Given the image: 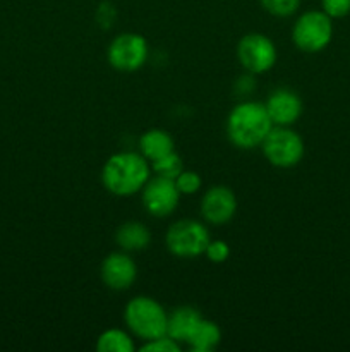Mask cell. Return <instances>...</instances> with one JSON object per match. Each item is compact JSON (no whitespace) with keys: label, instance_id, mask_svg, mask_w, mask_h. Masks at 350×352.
<instances>
[{"label":"cell","instance_id":"cell-14","mask_svg":"<svg viewBox=\"0 0 350 352\" xmlns=\"http://www.w3.org/2000/svg\"><path fill=\"white\" fill-rule=\"evenodd\" d=\"M139 150L141 155L151 164V162L174 151V140L163 129H148L139 138Z\"/></svg>","mask_w":350,"mask_h":352},{"label":"cell","instance_id":"cell-2","mask_svg":"<svg viewBox=\"0 0 350 352\" xmlns=\"http://www.w3.org/2000/svg\"><path fill=\"white\" fill-rule=\"evenodd\" d=\"M273 126L264 103L242 102L226 117V136L240 150H254L263 144Z\"/></svg>","mask_w":350,"mask_h":352},{"label":"cell","instance_id":"cell-22","mask_svg":"<svg viewBox=\"0 0 350 352\" xmlns=\"http://www.w3.org/2000/svg\"><path fill=\"white\" fill-rule=\"evenodd\" d=\"M321 10L331 19H342L350 14V0H321Z\"/></svg>","mask_w":350,"mask_h":352},{"label":"cell","instance_id":"cell-5","mask_svg":"<svg viewBox=\"0 0 350 352\" xmlns=\"http://www.w3.org/2000/svg\"><path fill=\"white\" fill-rule=\"evenodd\" d=\"M263 153L271 165L280 168L295 167L304 158V140L290 126H273L264 138Z\"/></svg>","mask_w":350,"mask_h":352},{"label":"cell","instance_id":"cell-6","mask_svg":"<svg viewBox=\"0 0 350 352\" xmlns=\"http://www.w3.org/2000/svg\"><path fill=\"white\" fill-rule=\"evenodd\" d=\"M167 248L177 258H198L205 254L208 248L209 237L208 229L198 220H178L172 223L168 229Z\"/></svg>","mask_w":350,"mask_h":352},{"label":"cell","instance_id":"cell-18","mask_svg":"<svg viewBox=\"0 0 350 352\" xmlns=\"http://www.w3.org/2000/svg\"><path fill=\"white\" fill-rule=\"evenodd\" d=\"M151 170L154 172L160 177H167V179H174L184 170V164H182V158L177 151H170L165 157L158 158V160L151 162Z\"/></svg>","mask_w":350,"mask_h":352},{"label":"cell","instance_id":"cell-15","mask_svg":"<svg viewBox=\"0 0 350 352\" xmlns=\"http://www.w3.org/2000/svg\"><path fill=\"white\" fill-rule=\"evenodd\" d=\"M115 241L124 251H141L150 246L151 232L141 222H126L117 229Z\"/></svg>","mask_w":350,"mask_h":352},{"label":"cell","instance_id":"cell-7","mask_svg":"<svg viewBox=\"0 0 350 352\" xmlns=\"http://www.w3.org/2000/svg\"><path fill=\"white\" fill-rule=\"evenodd\" d=\"M277 47L263 33H249L237 45V58L249 74H263L277 64Z\"/></svg>","mask_w":350,"mask_h":352},{"label":"cell","instance_id":"cell-23","mask_svg":"<svg viewBox=\"0 0 350 352\" xmlns=\"http://www.w3.org/2000/svg\"><path fill=\"white\" fill-rule=\"evenodd\" d=\"M205 254L209 261H213V263H223V261L229 260L230 248L225 241H209Z\"/></svg>","mask_w":350,"mask_h":352},{"label":"cell","instance_id":"cell-8","mask_svg":"<svg viewBox=\"0 0 350 352\" xmlns=\"http://www.w3.org/2000/svg\"><path fill=\"white\" fill-rule=\"evenodd\" d=\"M148 54H150L148 41L137 33L119 34L117 38H113L106 50L110 65L122 72H132L143 67Z\"/></svg>","mask_w":350,"mask_h":352},{"label":"cell","instance_id":"cell-20","mask_svg":"<svg viewBox=\"0 0 350 352\" xmlns=\"http://www.w3.org/2000/svg\"><path fill=\"white\" fill-rule=\"evenodd\" d=\"M201 177L194 170H182L175 177V186L180 191V195H194V192H198L201 189Z\"/></svg>","mask_w":350,"mask_h":352},{"label":"cell","instance_id":"cell-3","mask_svg":"<svg viewBox=\"0 0 350 352\" xmlns=\"http://www.w3.org/2000/svg\"><path fill=\"white\" fill-rule=\"evenodd\" d=\"M124 320L127 329L144 342L167 336L168 313L160 302L148 296H137L130 299L124 311Z\"/></svg>","mask_w":350,"mask_h":352},{"label":"cell","instance_id":"cell-11","mask_svg":"<svg viewBox=\"0 0 350 352\" xmlns=\"http://www.w3.org/2000/svg\"><path fill=\"white\" fill-rule=\"evenodd\" d=\"M102 280L113 291H126L137 277V265L127 253H112L102 263Z\"/></svg>","mask_w":350,"mask_h":352},{"label":"cell","instance_id":"cell-4","mask_svg":"<svg viewBox=\"0 0 350 352\" xmlns=\"http://www.w3.org/2000/svg\"><path fill=\"white\" fill-rule=\"evenodd\" d=\"M331 17L323 10H307L301 14L292 28V40L299 50L305 54H318L325 50L333 38Z\"/></svg>","mask_w":350,"mask_h":352},{"label":"cell","instance_id":"cell-21","mask_svg":"<svg viewBox=\"0 0 350 352\" xmlns=\"http://www.w3.org/2000/svg\"><path fill=\"white\" fill-rule=\"evenodd\" d=\"M143 352H178L180 351V342H177L175 339H172L170 336H161L156 339H151L144 342V346L141 347Z\"/></svg>","mask_w":350,"mask_h":352},{"label":"cell","instance_id":"cell-1","mask_svg":"<svg viewBox=\"0 0 350 352\" xmlns=\"http://www.w3.org/2000/svg\"><path fill=\"white\" fill-rule=\"evenodd\" d=\"M150 177V162L134 151H120L112 155L102 170L103 186L115 196L136 195L144 188Z\"/></svg>","mask_w":350,"mask_h":352},{"label":"cell","instance_id":"cell-12","mask_svg":"<svg viewBox=\"0 0 350 352\" xmlns=\"http://www.w3.org/2000/svg\"><path fill=\"white\" fill-rule=\"evenodd\" d=\"M264 107L275 126H292L301 119L302 109H304L301 96L287 88L275 89L268 96Z\"/></svg>","mask_w":350,"mask_h":352},{"label":"cell","instance_id":"cell-17","mask_svg":"<svg viewBox=\"0 0 350 352\" xmlns=\"http://www.w3.org/2000/svg\"><path fill=\"white\" fill-rule=\"evenodd\" d=\"M100 352H132L134 340L127 332L120 329H108L96 340Z\"/></svg>","mask_w":350,"mask_h":352},{"label":"cell","instance_id":"cell-19","mask_svg":"<svg viewBox=\"0 0 350 352\" xmlns=\"http://www.w3.org/2000/svg\"><path fill=\"white\" fill-rule=\"evenodd\" d=\"M261 6L271 16L288 17L297 12L301 0H261Z\"/></svg>","mask_w":350,"mask_h":352},{"label":"cell","instance_id":"cell-9","mask_svg":"<svg viewBox=\"0 0 350 352\" xmlns=\"http://www.w3.org/2000/svg\"><path fill=\"white\" fill-rule=\"evenodd\" d=\"M143 205L153 217H168L175 212L180 199V191L175 186L174 179L150 177V181L141 189Z\"/></svg>","mask_w":350,"mask_h":352},{"label":"cell","instance_id":"cell-10","mask_svg":"<svg viewBox=\"0 0 350 352\" xmlns=\"http://www.w3.org/2000/svg\"><path fill=\"white\" fill-rule=\"evenodd\" d=\"M237 212V198L226 186H213L201 199V215L213 226L230 222Z\"/></svg>","mask_w":350,"mask_h":352},{"label":"cell","instance_id":"cell-16","mask_svg":"<svg viewBox=\"0 0 350 352\" xmlns=\"http://www.w3.org/2000/svg\"><path fill=\"white\" fill-rule=\"evenodd\" d=\"M222 340V330L211 320L201 318V322L198 323V327L194 329V332L191 333V337L187 339V342L191 346L192 351L196 352H211Z\"/></svg>","mask_w":350,"mask_h":352},{"label":"cell","instance_id":"cell-13","mask_svg":"<svg viewBox=\"0 0 350 352\" xmlns=\"http://www.w3.org/2000/svg\"><path fill=\"white\" fill-rule=\"evenodd\" d=\"M201 313L191 306H180L168 315L167 336L175 339L177 342H187L191 333L201 322Z\"/></svg>","mask_w":350,"mask_h":352}]
</instances>
